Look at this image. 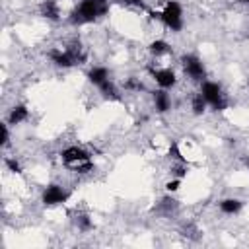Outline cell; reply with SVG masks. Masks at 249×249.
Masks as SVG:
<instances>
[{
  "mask_svg": "<svg viewBox=\"0 0 249 249\" xmlns=\"http://www.w3.org/2000/svg\"><path fill=\"white\" fill-rule=\"evenodd\" d=\"M124 2L130 6H144V0H124Z\"/></svg>",
  "mask_w": 249,
  "mask_h": 249,
  "instance_id": "obj_24",
  "label": "cell"
},
{
  "mask_svg": "<svg viewBox=\"0 0 249 249\" xmlns=\"http://www.w3.org/2000/svg\"><path fill=\"white\" fill-rule=\"evenodd\" d=\"M86 56L80 53V47H70L66 51H53L51 53V60L56 64V66H62V68H68V66H74V64H82Z\"/></svg>",
  "mask_w": 249,
  "mask_h": 249,
  "instance_id": "obj_5",
  "label": "cell"
},
{
  "mask_svg": "<svg viewBox=\"0 0 249 249\" xmlns=\"http://www.w3.org/2000/svg\"><path fill=\"white\" fill-rule=\"evenodd\" d=\"M200 93H202V97L206 99V103H208L214 111H224V109H226L228 103H226V99H224L222 88H220L216 82H202Z\"/></svg>",
  "mask_w": 249,
  "mask_h": 249,
  "instance_id": "obj_4",
  "label": "cell"
},
{
  "mask_svg": "<svg viewBox=\"0 0 249 249\" xmlns=\"http://www.w3.org/2000/svg\"><path fill=\"white\" fill-rule=\"evenodd\" d=\"M27 117H29L27 107L25 105H16V107H12V111L8 115V124H19V123L27 121Z\"/></svg>",
  "mask_w": 249,
  "mask_h": 249,
  "instance_id": "obj_12",
  "label": "cell"
},
{
  "mask_svg": "<svg viewBox=\"0 0 249 249\" xmlns=\"http://www.w3.org/2000/svg\"><path fill=\"white\" fill-rule=\"evenodd\" d=\"M179 187H181V179H177V177H173L171 181H167V183H165V189H167L169 193L179 191Z\"/></svg>",
  "mask_w": 249,
  "mask_h": 249,
  "instance_id": "obj_21",
  "label": "cell"
},
{
  "mask_svg": "<svg viewBox=\"0 0 249 249\" xmlns=\"http://www.w3.org/2000/svg\"><path fill=\"white\" fill-rule=\"evenodd\" d=\"M150 74H152L154 82H156V84H158L161 89H169V88H173V86L177 84V76H175V72H173L171 68L150 70Z\"/></svg>",
  "mask_w": 249,
  "mask_h": 249,
  "instance_id": "obj_8",
  "label": "cell"
},
{
  "mask_svg": "<svg viewBox=\"0 0 249 249\" xmlns=\"http://www.w3.org/2000/svg\"><path fill=\"white\" fill-rule=\"evenodd\" d=\"M109 12V0H82L78 4V8L72 12L70 21L74 25H82V23H91L97 18L105 16Z\"/></svg>",
  "mask_w": 249,
  "mask_h": 249,
  "instance_id": "obj_1",
  "label": "cell"
},
{
  "mask_svg": "<svg viewBox=\"0 0 249 249\" xmlns=\"http://www.w3.org/2000/svg\"><path fill=\"white\" fill-rule=\"evenodd\" d=\"M68 196H70V193H68L64 187L51 183V185L45 187V191H43V195H41V202H43L45 206H58V204L66 202Z\"/></svg>",
  "mask_w": 249,
  "mask_h": 249,
  "instance_id": "obj_6",
  "label": "cell"
},
{
  "mask_svg": "<svg viewBox=\"0 0 249 249\" xmlns=\"http://www.w3.org/2000/svg\"><path fill=\"white\" fill-rule=\"evenodd\" d=\"M148 49H150V53H152L154 56H160V54H165V53L169 51V45H167L163 39H156V41H152V43L148 45Z\"/></svg>",
  "mask_w": 249,
  "mask_h": 249,
  "instance_id": "obj_15",
  "label": "cell"
},
{
  "mask_svg": "<svg viewBox=\"0 0 249 249\" xmlns=\"http://www.w3.org/2000/svg\"><path fill=\"white\" fill-rule=\"evenodd\" d=\"M237 2H241V4H249V0H237Z\"/></svg>",
  "mask_w": 249,
  "mask_h": 249,
  "instance_id": "obj_26",
  "label": "cell"
},
{
  "mask_svg": "<svg viewBox=\"0 0 249 249\" xmlns=\"http://www.w3.org/2000/svg\"><path fill=\"white\" fill-rule=\"evenodd\" d=\"M60 158H62V163L78 173H88L93 169V163L89 160V154L84 150V148H78V146H70L66 150L60 152Z\"/></svg>",
  "mask_w": 249,
  "mask_h": 249,
  "instance_id": "obj_2",
  "label": "cell"
},
{
  "mask_svg": "<svg viewBox=\"0 0 249 249\" xmlns=\"http://www.w3.org/2000/svg\"><path fill=\"white\" fill-rule=\"evenodd\" d=\"M0 132H2V140H0V144H2V146H6V144H8V140H10V132H8V124H6V123H2V124H0Z\"/></svg>",
  "mask_w": 249,
  "mask_h": 249,
  "instance_id": "obj_22",
  "label": "cell"
},
{
  "mask_svg": "<svg viewBox=\"0 0 249 249\" xmlns=\"http://www.w3.org/2000/svg\"><path fill=\"white\" fill-rule=\"evenodd\" d=\"M243 208V202L239 200V198H224L222 202H220V210L224 212V214H237L239 210Z\"/></svg>",
  "mask_w": 249,
  "mask_h": 249,
  "instance_id": "obj_13",
  "label": "cell"
},
{
  "mask_svg": "<svg viewBox=\"0 0 249 249\" xmlns=\"http://www.w3.org/2000/svg\"><path fill=\"white\" fill-rule=\"evenodd\" d=\"M245 165H247V169H249V158H245Z\"/></svg>",
  "mask_w": 249,
  "mask_h": 249,
  "instance_id": "obj_25",
  "label": "cell"
},
{
  "mask_svg": "<svg viewBox=\"0 0 249 249\" xmlns=\"http://www.w3.org/2000/svg\"><path fill=\"white\" fill-rule=\"evenodd\" d=\"M76 226H78L82 231H88V230L93 228V224H91V220H89L88 214H78V216H76Z\"/></svg>",
  "mask_w": 249,
  "mask_h": 249,
  "instance_id": "obj_18",
  "label": "cell"
},
{
  "mask_svg": "<svg viewBox=\"0 0 249 249\" xmlns=\"http://www.w3.org/2000/svg\"><path fill=\"white\" fill-rule=\"evenodd\" d=\"M167 156L171 158V160H175V161H187L185 160V156L181 154V150H179V144H177V140H171L169 142V150H167Z\"/></svg>",
  "mask_w": 249,
  "mask_h": 249,
  "instance_id": "obj_17",
  "label": "cell"
},
{
  "mask_svg": "<svg viewBox=\"0 0 249 249\" xmlns=\"http://www.w3.org/2000/svg\"><path fill=\"white\" fill-rule=\"evenodd\" d=\"M206 99L202 97V93L198 91V93H195L193 95V99H191V107H193V113L195 115H202L204 111H206Z\"/></svg>",
  "mask_w": 249,
  "mask_h": 249,
  "instance_id": "obj_14",
  "label": "cell"
},
{
  "mask_svg": "<svg viewBox=\"0 0 249 249\" xmlns=\"http://www.w3.org/2000/svg\"><path fill=\"white\" fill-rule=\"evenodd\" d=\"M6 165H8V169H10V171H14V173H21V165H19V161H18V160L8 158V160H6Z\"/></svg>",
  "mask_w": 249,
  "mask_h": 249,
  "instance_id": "obj_20",
  "label": "cell"
},
{
  "mask_svg": "<svg viewBox=\"0 0 249 249\" xmlns=\"http://www.w3.org/2000/svg\"><path fill=\"white\" fill-rule=\"evenodd\" d=\"M161 21L171 31H181L183 29V8L177 0H167L165 2L163 10H161Z\"/></svg>",
  "mask_w": 249,
  "mask_h": 249,
  "instance_id": "obj_3",
  "label": "cell"
},
{
  "mask_svg": "<svg viewBox=\"0 0 249 249\" xmlns=\"http://www.w3.org/2000/svg\"><path fill=\"white\" fill-rule=\"evenodd\" d=\"M88 80L93 84V86H103L105 82H109V70L105 66H93L89 72H88Z\"/></svg>",
  "mask_w": 249,
  "mask_h": 249,
  "instance_id": "obj_9",
  "label": "cell"
},
{
  "mask_svg": "<svg viewBox=\"0 0 249 249\" xmlns=\"http://www.w3.org/2000/svg\"><path fill=\"white\" fill-rule=\"evenodd\" d=\"M181 66H183L185 74H187L189 78L196 80V82H202V80L206 78L204 64H202V60H200L198 56H195V54H185V56L181 58Z\"/></svg>",
  "mask_w": 249,
  "mask_h": 249,
  "instance_id": "obj_7",
  "label": "cell"
},
{
  "mask_svg": "<svg viewBox=\"0 0 249 249\" xmlns=\"http://www.w3.org/2000/svg\"><path fill=\"white\" fill-rule=\"evenodd\" d=\"M154 107H156L158 113H167L171 109V99H169V95H167L165 89L154 91Z\"/></svg>",
  "mask_w": 249,
  "mask_h": 249,
  "instance_id": "obj_11",
  "label": "cell"
},
{
  "mask_svg": "<svg viewBox=\"0 0 249 249\" xmlns=\"http://www.w3.org/2000/svg\"><path fill=\"white\" fill-rule=\"evenodd\" d=\"M39 10H41V16L47 18V19H53L54 21V19L60 18V8H58L56 0H43L41 6H39Z\"/></svg>",
  "mask_w": 249,
  "mask_h": 249,
  "instance_id": "obj_10",
  "label": "cell"
},
{
  "mask_svg": "<svg viewBox=\"0 0 249 249\" xmlns=\"http://www.w3.org/2000/svg\"><path fill=\"white\" fill-rule=\"evenodd\" d=\"M187 171H189L187 161H177V165H173V167H171V175H173V177H177V179H183V177L187 175Z\"/></svg>",
  "mask_w": 249,
  "mask_h": 249,
  "instance_id": "obj_19",
  "label": "cell"
},
{
  "mask_svg": "<svg viewBox=\"0 0 249 249\" xmlns=\"http://www.w3.org/2000/svg\"><path fill=\"white\" fill-rule=\"evenodd\" d=\"M99 91L103 93V97H107V99H121V95H119V91H117V88H115V84L109 80V82H105L103 86H99Z\"/></svg>",
  "mask_w": 249,
  "mask_h": 249,
  "instance_id": "obj_16",
  "label": "cell"
},
{
  "mask_svg": "<svg viewBox=\"0 0 249 249\" xmlns=\"http://www.w3.org/2000/svg\"><path fill=\"white\" fill-rule=\"evenodd\" d=\"M124 88H126V89H138V91H140V89H142V84H140L138 80L130 78V80H128V82L124 84Z\"/></svg>",
  "mask_w": 249,
  "mask_h": 249,
  "instance_id": "obj_23",
  "label": "cell"
}]
</instances>
